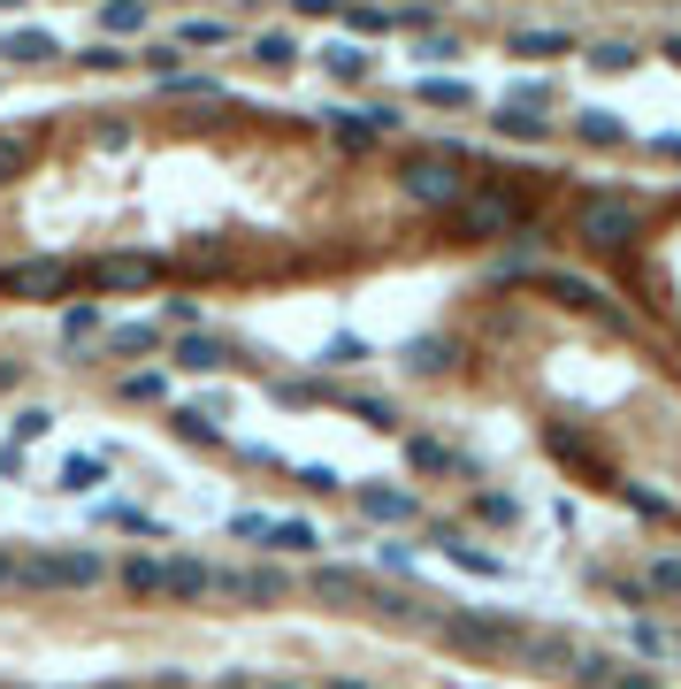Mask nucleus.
Masks as SVG:
<instances>
[{
	"label": "nucleus",
	"mask_w": 681,
	"mask_h": 689,
	"mask_svg": "<svg viewBox=\"0 0 681 689\" xmlns=\"http://www.w3.org/2000/svg\"><path fill=\"white\" fill-rule=\"evenodd\" d=\"M116 352H154V330H146V322H131V330H116Z\"/></svg>",
	"instance_id": "nucleus-23"
},
{
	"label": "nucleus",
	"mask_w": 681,
	"mask_h": 689,
	"mask_svg": "<svg viewBox=\"0 0 681 689\" xmlns=\"http://www.w3.org/2000/svg\"><path fill=\"white\" fill-rule=\"evenodd\" d=\"M414 8H429V15H437V8H444V0H414Z\"/></svg>",
	"instance_id": "nucleus-26"
},
{
	"label": "nucleus",
	"mask_w": 681,
	"mask_h": 689,
	"mask_svg": "<svg viewBox=\"0 0 681 689\" xmlns=\"http://www.w3.org/2000/svg\"><path fill=\"white\" fill-rule=\"evenodd\" d=\"M651 590H667V598H681V559H659V567H651Z\"/></svg>",
	"instance_id": "nucleus-24"
},
{
	"label": "nucleus",
	"mask_w": 681,
	"mask_h": 689,
	"mask_svg": "<svg viewBox=\"0 0 681 689\" xmlns=\"http://www.w3.org/2000/svg\"><path fill=\"white\" fill-rule=\"evenodd\" d=\"M62 483H69V491H92V483H100V460H69Z\"/></svg>",
	"instance_id": "nucleus-21"
},
{
	"label": "nucleus",
	"mask_w": 681,
	"mask_h": 689,
	"mask_svg": "<svg viewBox=\"0 0 681 689\" xmlns=\"http://www.w3.org/2000/svg\"><path fill=\"white\" fill-rule=\"evenodd\" d=\"M338 689H360V682H338Z\"/></svg>",
	"instance_id": "nucleus-29"
},
{
	"label": "nucleus",
	"mask_w": 681,
	"mask_h": 689,
	"mask_svg": "<svg viewBox=\"0 0 681 689\" xmlns=\"http://www.w3.org/2000/svg\"><path fill=\"white\" fill-rule=\"evenodd\" d=\"M253 62H268V69H292V62H299L292 31H253Z\"/></svg>",
	"instance_id": "nucleus-13"
},
{
	"label": "nucleus",
	"mask_w": 681,
	"mask_h": 689,
	"mask_svg": "<svg viewBox=\"0 0 681 689\" xmlns=\"http://www.w3.org/2000/svg\"><path fill=\"white\" fill-rule=\"evenodd\" d=\"M491 131H498V139H520V146H543V139H551V123H543L536 108H513V100H498Z\"/></svg>",
	"instance_id": "nucleus-2"
},
{
	"label": "nucleus",
	"mask_w": 681,
	"mask_h": 689,
	"mask_svg": "<svg viewBox=\"0 0 681 689\" xmlns=\"http://www.w3.org/2000/svg\"><path fill=\"white\" fill-rule=\"evenodd\" d=\"M590 62L613 77V69H628V62H636V46H628V39H597V46H590Z\"/></svg>",
	"instance_id": "nucleus-17"
},
{
	"label": "nucleus",
	"mask_w": 681,
	"mask_h": 689,
	"mask_svg": "<svg viewBox=\"0 0 681 689\" xmlns=\"http://www.w3.org/2000/svg\"><path fill=\"white\" fill-rule=\"evenodd\" d=\"M77 62H85V69H100V77H116V69H131V46H116V39H92Z\"/></svg>",
	"instance_id": "nucleus-16"
},
{
	"label": "nucleus",
	"mask_w": 681,
	"mask_h": 689,
	"mask_svg": "<svg viewBox=\"0 0 681 689\" xmlns=\"http://www.w3.org/2000/svg\"><path fill=\"white\" fill-rule=\"evenodd\" d=\"M574 238H582L590 253H628V245L644 238V215H636L628 192H582V199H574Z\"/></svg>",
	"instance_id": "nucleus-1"
},
{
	"label": "nucleus",
	"mask_w": 681,
	"mask_h": 689,
	"mask_svg": "<svg viewBox=\"0 0 681 689\" xmlns=\"http://www.w3.org/2000/svg\"><path fill=\"white\" fill-rule=\"evenodd\" d=\"M367 514H383V521H406V514H414V499H398V491H367Z\"/></svg>",
	"instance_id": "nucleus-19"
},
{
	"label": "nucleus",
	"mask_w": 681,
	"mask_h": 689,
	"mask_svg": "<svg viewBox=\"0 0 681 689\" xmlns=\"http://www.w3.org/2000/svg\"><path fill=\"white\" fill-rule=\"evenodd\" d=\"M574 139H590V146H628V123L605 116V108H590V116H574Z\"/></svg>",
	"instance_id": "nucleus-10"
},
{
	"label": "nucleus",
	"mask_w": 681,
	"mask_h": 689,
	"mask_svg": "<svg viewBox=\"0 0 681 689\" xmlns=\"http://www.w3.org/2000/svg\"><path fill=\"white\" fill-rule=\"evenodd\" d=\"M100 154H123V146H139V123L131 116H92V131H85Z\"/></svg>",
	"instance_id": "nucleus-11"
},
{
	"label": "nucleus",
	"mask_w": 681,
	"mask_h": 689,
	"mask_svg": "<svg viewBox=\"0 0 681 689\" xmlns=\"http://www.w3.org/2000/svg\"><path fill=\"white\" fill-rule=\"evenodd\" d=\"M292 15H307V23H330V15H344V0H292Z\"/></svg>",
	"instance_id": "nucleus-22"
},
{
	"label": "nucleus",
	"mask_w": 681,
	"mask_h": 689,
	"mask_svg": "<svg viewBox=\"0 0 681 689\" xmlns=\"http://www.w3.org/2000/svg\"><path fill=\"white\" fill-rule=\"evenodd\" d=\"M667 54H674V62H681V31H674V39H667Z\"/></svg>",
	"instance_id": "nucleus-25"
},
{
	"label": "nucleus",
	"mask_w": 681,
	"mask_h": 689,
	"mask_svg": "<svg viewBox=\"0 0 681 689\" xmlns=\"http://www.w3.org/2000/svg\"><path fill=\"white\" fill-rule=\"evenodd\" d=\"M123 582H131V598H154V590H162V567H154V559H131Z\"/></svg>",
	"instance_id": "nucleus-18"
},
{
	"label": "nucleus",
	"mask_w": 681,
	"mask_h": 689,
	"mask_svg": "<svg viewBox=\"0 0 681 689\" xmlns=\"http://www.w3.org/2000/svg\"><path fill=\"white\" fill-rule=\"evenodd\" d=\"M162 92H169V100H199V108H230V92H222L215 77H199V69H176V77H162Z\"/></svg>",
	"instance_id": "nucleus-4"
},
{
	"label": "nucleus",
	"mask_w": 681,
	"mask_h": 689,
	"mask_svg": "<svg viewBox=\"0 0 681 689\" xmlns=\"http://www.w3.org/2000/svg\"><path fill=\"white\" fill-rule=\"evenodd\" d=\"M268 689H292V682H268Z\"/></svg>",
	"instance_id": "nucleus-28"
},
{
	"label": "nucleus",
	"mask_w": 681,
	"mask_h": 689,
	"mask_svg": "<svg viewBox=\"0 0 681 689\" xmlns=\"http://www.w3.org/2000/svg\"><path fill=\"white\" fill-rule=\"evenodd\" d=\"M176 46H184V54L230 46V23H222V15H184V23H176Z\"/></svg>",
	"instance_id": "nucleus-5"
},
{
	"label": "nucleus",
	"mask_w": 681,
	"mask_h": 689,
	"mask_svg": "<svg viewBox=\"0 0 681 689\" xmlns=\"http://www.w3.org/2000/svg\"><path fill=\"white\" fill-rule=\"evenodd\" d=\"M131 62H139L154 85H162V77H176V69H184V46H176V39H154V46H139Z\"/></svg>",
	"instance_id": "nucleus-12"
},
{
	"label": "nucleus",
	"mask_w": 681,
	"mask_h": 689,
	"mask_svg": "<svg viewBox=\"0 0 681 689\" xmlns=\"http://www.w3.org/2000/svg\"><path fill=\"white\" fill-rule=\"evenodd\" d=\"M184 368H222V344H207V338H184Z\"/></svg>",
	"instance_id": "nucleus-20"
},
{
	"label": "nucleus",
	"mask_w": 681,
	"mask_h": 689,
	"mask_svg": "<svg viewBox=\"0 0 681 689\" xmlns=\"http://www.w3.org/2000/svg\"><path fill=\"white\" fill-rule=\"evenodd\" d=\"M322 69H330L338 85H360V77H375V54L352 46V39H338V46H322Z\"/></svg>",
	"instance_id": "nucleus-3"
},
{
	"label": "nucleus",
	"mask_w": 681,
	"mask_h": 689,
	"mask_svg": "<svg viewBox=\"0 0 681 689\" xmlns=\"http://www.w3.org/2000/svg\"><path fill=\"white\" fill-rule=\"evenodd\" d=\"M506 54H520V62H551V54H567V31H506Z\"/></svg>",
	"instance_id": "nucleus-9"
},
{
	"label": "nucleus",
	"mask_w": 681,
	"mask_h": 689,
	"mask_svg": "<svg viewBox=\"0 0 681 689\" xmlns=\"http://www.w3.org/2000/svg\"><path fill=\"white\" fill-rule=\"evenodd\" d=\"M23 169H31V139H23V131H0V192H8Z\"/></svg>",
	"instance_id": "nucleus-14"
},
{
	"label": "nucleus",
	"mask_w": 681,
	"mask_h": 689,
	"mask_svg": "<svg viewBox=\"0 0 681 689\" xmlns=\"http://www.w3.org/2000/svg\"><path fill=\"white\" fill-rule=\"evenodd\" d=\"M344 23H352L360 39H375V31H398V23H391V8H375V0H344Z\"/></svg>",
	"instance_id": "nucleus-15"
},
{
	"label": "nucleus",
	"mask_w": 681,
	"mask_h": 689,
	"mask_svg": "<svg viewBox=\"0 0 681 689\" xmlns=\"http://www.w3.org/2000/svg\"><path fill=\"white\" fill-rule=\"evenodd\" d=\"M131 31H146V0H100V39H131Z\"/></svg>",
	"instance_id": "nucleus-6"
},
{
	"label": "nucleus",
	"mask_w": 681,
	"mask_h": 689,
	"mask_svg": "<svg viewBox=\"0 0 681 689\" xmlns=\"http://www.w3.org/2000/svg\"><path fill=\"white\" fill-rule=\"evenodd\" d=\"M8 8H31V0H0V15H8Z\"/></svg>",
	"instance_id": "nucleus-27"
},
{
	"label": "nucleus",
	"mask_w": 681,
	"mask_h": 689,
	"mask_svg": "<svg viewBox=\"0 0 681 689\" xmlns=\"http://www.w3.org/2000/svg\"><path fill=\"white\" fill-rule=\"evenodd\" d=\"M0 54H8V62H54L62 46H54V31H31V23H23V31L0 39Z\"/></svg>",
	"instance_id": "nucleus-7"
},
{
	"label": "nucleus",
	"mask_w": 681,
	"mask_h": 689,
	"mask_svg": "<svg viewBox=\"0 0 681 689\" xmlns=\"http://www.w3.org/2000/svg\"><path fill=\"white\" fill-rule=\"evenodd\" d=\"M414 100H421V108H475V92H468L460 77H437V69L414 85Z\"/></svg>",
	"instance_id": "nucleus-8"
}]
</instances>
